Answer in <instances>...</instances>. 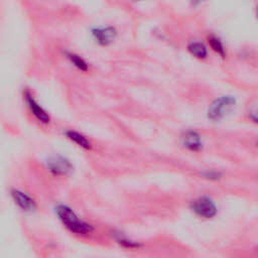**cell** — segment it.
Instances as JSON below:
<instances>
[{"instance_id": "ba28073f", "label": "cell", "mask_w": 258, "mask_h": 258, "mask_svg": "<svg viewBox=\"0 0 258 258\" xmlns=\"http://www.w3.org/2000/svg\"><path fill=\"white\" fill-rule=\"evenodd\" d=\"M182 144L190 151L199 152L203 149V141L200 134L196 131H187L182 137Z\"/></svg>"}, {"instance_id": "8992f818", "label": "cell", "mask_w": 258, "mask_h": 258, "mask_svg": "<svg viewBox=\"0 0 258 258\" xmlns=\"http://www.w3.org/2000/svg\"><path fill=\"white\" fill-rule=\"evenodd\" d=\"M47 168L54 177H67L72 173L74 167L67 157L55 155L47 161Z\"/></svg>"}, {"instance_id": "5bb4252c", "label": "cell", "mask_w": 258, "mask_h": 258, "mask_svg": "<svg viewBox=\"0 0 258 258\" xmlns=\"http://www.w3.org/2000/svg\"><path fill=\"white\" fill-rule=\"evenodd\" d=\"M202 176L207 180L215 181V180L220 179L221 174L219 173V171H216V170H207V171H205V173L202 174Z\"/></svg>"}, {"instance_id": "7c38bea8", "label": "cell", "mask_w": 258, "mask_h": 258, "mask_svg": "<svg viewBox=\"0 0 258 258\" xmlns=\"http://www.w3.org/2000/svg\"><path fill=\"white\" fill-rule=\"evenodd\" d=\"M113 237L116 243L125 249H139L142 246L139 242L130 239L121 232H114Z\"/></svg>"}, {"instance_id": "ac0fdd59", "label": "cell", "mask_w": 258, "mask_h": 258, "mask_svg": "<svg viewBox=\"0 0 258 258\" xmlns=\"http://www.w3.org/2000/svg\"><path fill=\"white\" fill-rule=\"evenodd\" d=\"M132 2H140V1H144V0H131Z\"/></svg>"}, {"instance_id": "30bf717a", "label": "cell", "mask_w": 258, "mask_h": 258, "mask_svg": "<svg viewBox=\"0 0 258 258\" xmlns=\"http://www.w3.org/2000/svg\"><path fill=\"white\" fill-rule=\"evenodd\" d=\"M65 57L69 61V63L74 68H76L78 71L83 72V73L89 72L90 66L87 63V61H86L82 56H80V55H78L76 53H73V52H66L65 53Z\"/></svg>"}, {"instance_id": "4fadbf2b", "label": "cell", "mask_w": 258, "mask_h": 258, "mask_svg": "<svg viewBox=\"0 0 258 258\" xmlns=\"http://www.w3.org/2000/svg\"><path fill=\"white\" fill-rule=\"evenodd\" d=\"M208 42L210 48L216 53L217 55H219L221 58L225 59L227 56V52H226V48L223 44V41L220 39V37H218L217 35L211 34L208 37Z\"/></svg>"}, {"instance_id": "e0dca14e", "label": "cell", "mask_w": 258, "mask_h": 258, "mask_svg": "<svg viewBox=\"0 0 258 258\" xmlns=\"http://www.w3.org/2000/svg\"><path fill=\"white\" fill-rule=\"evenodd\" d=\"M255 14H256V17L258 19V5L256 6V10H255Z\"/></svg>"}, {"instance_id": "9c48e42d", "label": "cell", "mask_w": 258, "mask_h": 258, "mask_svg": "<svg viewBox=\"0 0 258 258\" xmlns=\"http://www.w3.org/2000/svg\"><path fill=\"white\" fill-rule=\"evenodd\" d=\"M65 135L69 140L76 143L79 147H81L85 150L92 149V142L84 134H82L76 130H73V129H70V130H67L65 132Z\"/></svg>"}, {"instance_id": "9a60e30c", "label": "cell", "mask_w": 258, "mask_h": 258, "mask_svg": "<svg viewBox=\"0 0 258 258\" xmlns=\"http://www.w3.org/2000/svg\"><path fill=\"white\" fill-rule=\"evenodd\" d=\"M249 117H250V119H251L253 122H255V123L258 124V109L253 110V111L249 114Z\"/></svg>"}, {"instance_id": "5b68a950", "label": "cell", "mask_w": 258, "mask_h": 258, "mask_svg": "<svg viewBox=\"0 0 258 258\" xmlns=\"http://www.w3.org/2000/svg\"><path fill=\"white\" fill-rule=\"evenodd\" d=\"M192 211L197 216L204 219H211L216 216L217 207L212 199L208 197H200L192 202Z\"/></svg>"}, {"instance_id": "6da1fadb", "label": "cell", "mask_w": 258, "mask_h": 258, "mask_svg": "<svg viewBox=\"0 0 258 258\" xmlns=\"http://www.w3.org/2000/svg\"><path fill=\"white\" fill-rule=\"evenodd\" d=\"M55 214L64 227L75 235L88 236L95 230V227L91 223L81 219L68 205L58 204L55 207Z\"/></svg>"}, {"instance_id": "7a4b0ae2", "label": "cell", "mask_w": 258, "mask_h": 258, "mask_svg": "<svg viewBox=\"0 0 258 258\" xmlns=\"http://www.w3.org/2000/svg\"><path fill=\"white\" fill-rule=\"evenodd\" d=\"M236 103V98L232 95H224L216 98L208 109V118L212 121H220L234 109Z\"/></svg>"}, {"instance_id": "52a82bcc", "label": "cell", "mask_w": 258, "mask_h": 258, "mask_svg": "<svg viewBox=\"0 0 258 258\" xmlns=\"http://www.w3.org/2000/svg\"><path fill=\"white\" fill-rule=\"evenodd\" d=\"M11 198L14 202V204L23 212L25 213H32L36 211L37 204L36 201L27 193L18 190V189H12L10 191Z\"/></svg>"}, {"instance_id": "277c9868", "label": "cell", "mask_w": 258, "mask_h": 258, "mask_svg": "<svg viewBox=\"0 0 258 258\" xmlns=\"http://www.w3.org/2000/svg\"><path fill=\"white\" fill-rule=\"evenodd\" d=\"M23 100L25 101V104L29 110V112L33 115V117L41 124L47 125L50 124L51 122V116L49 113L44 109L37 101L33 97L32 93L28 90L25 89L23 91Z\"/></svg>"}, {"instance_id": "8fae6325", "label": "cell", "mask_w": 258, "mask_h": 258, "mask_svg": "<svg viewBox=\"0 0 258 258\" xmlns=\"http://www.w3.org/2000/svg\"><path fill=\"white\" fill-rule=\"evenodd\" d=\"M188 52L199 60H206L208 58V49L200 41H192L188 45Z\"/></svg>"}, {"instance_id": "3957f363", "label": "cell", "mask_w": 258, "mask_h": 258, "mask_svg": "<svg viewBox=\"0 0 258 258\" xmlns=\"http://www.w3.org/2000/svg\"><path fill=\"white\" fill-rule=\"evenodd\" d=\"M91 36L100 47L112 45L118 37V30L113 25H98L91 28Z\"/></svg>"}, {"instance_id": "2e32d148", "label": "cell", "mask_w": 258, "mask_h": 258, "mask_svg": "<svg viewBox=\"0 0 258 258\" xmlns=\"http://www.w3.org/2000/svg\"><path fill=\"white\" fill-rule=\"evenodd\" d=\"M205 1V0H190V3L193 7H198L200 6L203 2Z\"/></svg>"}]
</instances>
